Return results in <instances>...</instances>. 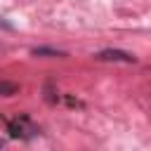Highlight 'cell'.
<instances>
[{
  "label": "cell",
  "mask_w": 151,
  "mask_h": 151,
  "mask_svg": "<svg viewBox=\"0 0 151 151\" xmlns=\"http://www.w3.org/2000/svg\"><path fill=\"white\" fill-rule=\"evenodd\" d=\"M35 132H38V127L26 116H21V118H17V120L9 123V134L12 137H33Z\"/></svg>",
  "instance_id": "cell-2"
},
{
  "label": "cell",
  "mask_w": 151,
  "mask_h": 151,
  "mask_svg": "<svg viewBox=\"0 0 151 151\" xmlns=\"http://www.w3.org/2000/svg\"><path fill=\"white\" fill-rule=\"evenodd\" d=\"M5 52H7V47H5V45H0V57H2Z\"/></svg>",
  "instance_id": "cell-5"
},
{
  "label": "cell",
  "mask_w": 151,
  "mask_h": 151,
  "mask_svg": "<svg viewBox=\"0 0 151 151\" xmlns=\"http://www.w3.org/2000/svg\"><path fill=\"white\" fill-rule=\"evenodd\" d=\"M19 92V83H12V80H0V97H12Z\"/></svg>",
  "instance_id": "cell-3"
},
{
  "label": "cell",
  "mask_w": 151,
  "mask_h": 151,
  "mask_svg": "<svg viewBox=\"0 0 151 151\" xmlns=\"http://www.w3.org/2000/svg\"><path fill=\"white\" fill-rule=\"evenodd\" d=\"M33 54H35V57H40V54H50V57H64V52H61V50H52V47H35V50H33Z\"/></svg>",
  "instance_id": "cell-4"
},
{
  "label": "cell",
  "mask_w": 151,
  "mask_h": 151,
  "mask_svg": "<svg viewBox=\"0 0 151 151\" xmlns=\"http://www.w3.org/2000/svg\"><path fill=\"white\" fill-rule=\"evenodd\" d=\"M97 61H120V64H134V54L130 52H123V50H99L92 54Z\"/></svg>",
  "instance_id": "cell-1"
}]
</instances>
